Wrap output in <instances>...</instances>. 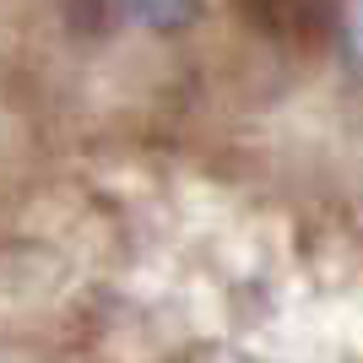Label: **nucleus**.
Returning a JSON list of instances; mask_svg holds the SVG:
<instances>
[{"label":"nucleus","mask_w":363,"mask_h":363,"mask_svg":"<svg viewBox=\"0 0 363 363\" xmlns=\"http://www.w3.org/2000/svg\"><path fill=\"white\" fill-rule=\"evenodd\" d=\"M239 11L277 44H325L336 33V6L331 0H239Z\"/></svg>","instance_id":"1"},{"label":"nucleus","mask_w":363,"mask_h":363,"mask_svg":"<svg viewBox=\"0 0 363 363\" xmlns=\"http://www.w3.org/2000/svg\"><path fill=\"white\" fill-rule=\"evenodd\" d=\"M114 6H120L130 22L152 28V33H184L206 11V0H114Z\"/></svg>","instance_id":"2"},{"label":"nucleus","mask_w":363,"mask_h":363,"mask_svg":"<svg viewBox=\"0 0 363 363\" xmlns=\"http://www.w3.org/2000/svg\"><path fill=\"white\" fill-rule=\"evenodd\" d=\"M336 33H342V49H347V60L363 71V0H347V11L336 16Z\"/></svg>","instance_id":"3"}]
</instances>
